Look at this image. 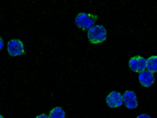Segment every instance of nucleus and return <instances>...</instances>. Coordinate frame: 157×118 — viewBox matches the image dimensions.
<instances>
[{
  "label": "nucleus",
  "instance_id": "f257e3e1",
  "mask_svg": "<svg viewBox=\"0 0 157 118\" xmlns=\"http://www.w3.org/2000/svg\"><path fill=\"white\" fill-rule=\"evenodd\" d=\"M87 37L93 44L101 43L107 39V31L103 25H94L88 31Z\"/></svg>",
  "mask_w": 157,
  "mask_h": 118
},
{
  "label": "nucleus",
  "instance_id": "f03ea898",
  "mask_svg": "<svg viewBox=\"0 0 157 118\" xmlns=\"http://www.w3.org/2000/svg\"><path fill=\"white\" fill-rule=\"evenodd\" d=\"M98 17L93 14H88L86 13L78 14L75 18V24L77 27L84 31H89L94 26Z\"/></svg>",
  "mask_w": 157,
  "mask_h": 118
},
{
  "label": "nucleus",
  "instance_id": "7ed1b4c3",
  "mask_svg": "<svg viewBox=\"0 0 157 118\" xmlns=\"http://www.w3.org/2000/svg\"><path fill=\"white\" fill-rule=\"evenodd\" d=\"M7 51L12 57L22 55L25 53L24 44L19 39H11L7 43Z\"/></svg>",
  "mask_w": 157,
  "mask_h": 118
},
{
  "label": "nucleus",
  "instance_id": "20e7f679",
  "mask_svg": "<svg viewBox=\"0 0 157 118\" xmlns=\"http://www.w3.org/2000/svg\"><path fill=\"white\" fill-rule=\"evenodd\" d=\"M129 67L133 72L141 73L146 69V59L141 56H135L130 59Z\"/></svg>",
  "mask_w": 157,
  "mask_h": 118
},
{
  "label": "nucleus",
  "instance_id": "39448f33",
  "mask_svg": "<svg viewBox=\"0 0 157 118\" xmlns=\"http://www.w3.org/2000/svg\"><path fill=\"white\" fill-rule=\"evenodd\" d=\"M105 102L110 108L120 107L123 103V95H121L118 91H112L106 97Z\"/></svg>",
  "mask_w": 157,
  "mask_h": 118
},
{
  "label": "nucleus",
  "instance_id": "423d86ee",
  "mask_svg": "<svg viewBox=\"0 0 157 118\" xmlns=\"http://www.w3.org/2000/svg\"><path fill=\"white\" fill-rule=\"evenodd\" d=\"M123 102L124 106L129 109H135L138 106L137 95L132 91H126L123 94Z\"/></svg>",
  "mask_w": 157,
  "mask_h": 118
},
{
  "label": "nucleus",
  "instance_id": "0eeeda50",
  "mask_svg": "<svg viewBox=\"0 0 157 118\" xmlns=\"http://www.w3.org/2000/svg\"><path fill=\"white\" fill-rule=\"evenodd\" d=\"M138 81L141 86L145 87V88H149L155 82V76H154V73L145 70L141 73H139Z\"/></svg>",
  "mask_w": 157,
  "mask_h": 118
},
{
  "label": "nucleus",
  "instance_id": "6e6552de",
  "mask_svg": "<svg viewBox=\"0 0 157 118\" xmlns=\"http://www.w3.org/2000/svg\"><path fill=\"white\" fill-rule=\"evenodd\" d=\"M146 69L152 73H157V56H151L147 59Z\"/></svg>",
  "mask_w": 157,
  "mask_h": 118
},
{
  "label": "nucleus",
  "instance_id": "1a4fd4ad",
  "mask_svg": "<svg viewBox=\"0 0 157 118\" xmlns=\"http://www.w3.org/2000/svg\"><path fill=\"white\" fill-rule=\"evenodd\" d=\"M65 112L64 111V109L61 107H57L54 108L50 112V114H49V117L50 118H65Z\"/></svg>",
  "mask_w": 157,
  "mask_h": 118
},
{
  "label": "nucleus",
  "instance_id": "9d476101",
  "mask_svg": "<svg viewBox=\"0 0 157 118\" xmlns=\"http://www.w3.org/2000/svg\"><path fill=\"white\" fill-rule=\"evenodd\" d=\"M137 118H152L149 115L145 114V113H142V114H140L137 116Z\"/></svg>",
  "mask_w": 157,
  "mask_h": 118
},
{
  "label": "nucleus",
  "instance_id": "9b49d317",
  "mask_svg": "<svg viewBox=\"0 0 157 118\" xmlns=\"http://www.w3.org/2000/svg\"><path fill=\"white\" fill-rule=\"evenodd\" d=\"M35 118H50L49 117V116H47V114H45V113H43V114L41 115H39V116H37Z\"/></svg>",
  "mask_w": 157,
  "mask_h": 118
},
{
  "label": "nucleus",
  "instance_id": "f8f14e48",
  "mask_svg": "<svg viewBox=\"0 0 157 118\" xmlns=\"http://www.w3.org/2000/svg\"><path fill=\"white\" fill-rule=\"evenodd\" d=\"M2 47H3V42H2V37H1V38H0V49L2 50Z\"/></svg>",
  "mask_w": 157,
  "mask_h": 118
},
{
  "label": "nucleus",
  "instance_id": "ddd939ff",
  "mask_svg": "<svg viewBox=\"0 0 157 118\" xmlns=\"http://www.w3.org/2000/svg\"><path fill=\"white\" fill-rule=\"evenodd\" d=\"M0 118H4V117L2 116V115H1V116H0Z\"/></svg>",
  "mask_w": 157,
  "mask_h": 118
}]
</instances>
